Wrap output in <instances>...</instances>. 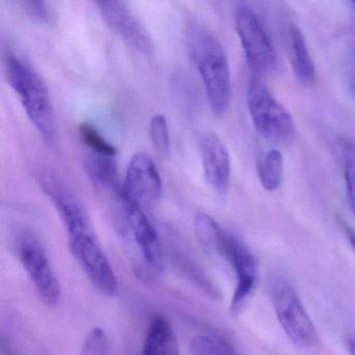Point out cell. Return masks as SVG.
Returning <instances> with one entry per match:
<instances>
[{
    "label": "cell",
    "instance_id": "9a60e30c",
    "mask_svg": "<svg viewBox=\"0 0 355 355\" xmlns=\"http://www.w3.org/2000/svg\"><path fill=\"white\" fill-rule=\"evenodd\" d=\"M116 157L90 153L86 155L84 165L91 182L101 190L111 191L117 194L122 186L118 182Z\"/></svg>",
    "mask_w": 355,
    "mask_h": 355
},
{
    "label": "cell",
    "instance_id": "3957f363",
    "mask_svg": "<svg viewBox=\"0 0 355 355\" xmlns=\"http://www.w3.org/2000/svg\"><path fill=\"white\" fill-rule=\"evenodd\" d=\"M117 195L121 220L120 230L135 270L142 277H155L164 269V251L159 234L141 203L126 194L122 187Z\"/></svg>",
    "mask_w": 355,
    "mask_h": 355
},
{
    "label": "cell",
    "instance_id": "e0dca14e",
    "mask_svg": "<svg viewBox=\"0 0 355 355\" xmlns=\"http://www.w3.org/2000/svg\"><path fill=\"white\" fill-rule=\"evenodd\" d=\"M261 186L266 191L273 192L282 184L284 178V157L277 149H271L263 155L259 167Z\"/></svg>",
    "mask_w": 355,
    "mask_h": 355
},
{
    "label": "cell",
    "instance_id": "d6986e66",
    "mask_svg": "<svg viewBox=\"0 0 355 355\" xmlns=\"http://www.w3.org/2000/svg\"><path fill=\"white\" fill-rule=\"evenodd\" d=\"M191 355H239L223 338L211 334L195 336L190 343Z\"/></svg>",
    "mask_w": 355,
    "mask_h": 355
},
{
    "label": "cell",
    "instance_id": "4316f807",
    "mask_svg": "<svg viewBox=\"0 0 355 355\" xmlns=\"http://www.w3.org/2000/svg\"><path fill=\"white\" fill-rule=\"evenodd\" d=\"M3 355H14L13 353H12V351L10 350L9 348H7V347H6V346H3Z\"/></svg>",
    "mask_w": 355,
    "mask_h": 355
},
{
    "label": "cell",
    "instance_id": "7c38bea8",
    "mask_svg": "<svg viewBox=\"0 0 355 355\" xmlns=\"http://www.w3.org/2000/svg\"><path fill=\"white\" fill-rule=\"evenodd\" d=\"M199 148L205 182L218 194H225L232 174L227 147L217 135L209 132L201 136Z\"/></svg>",
    "mask_w": 355,
    "mask_h": 355
},
{
    "label": "cell",
    "instance_id": "83f0119b",
    "mask_svg": "<svg viewBox=\"0 0 355 355\" xmlns=\"http://www.w3.org/2000/svg\"><path fill=\"white\" fill-rule=\"evenodd\" d=\"M352 87H353V92H354V95H355V78H353Z\"/></svg>",
    "mask_w": 355,
    "mask_h": 355
},
{
    "label": "cell",
    "instance_id": "9c48e42d",
    "mask_svg": "<svg viewBox=\"0 0 355 355\" xmlns=\"http://www.w3.org/2000/svg\"><path fill=\"white\" fill-rule=\"evenodd\" d=\"M107 28L132 49L145 55L155 51L153 38L140 18L123 1H97L95 3Z\"/></svg>",
    "mask_w": 355,
    "mask_h": 355
},
{
    "label": "cell",
    "instance_id": "ba28073f",
    "mask_svg": "<svg viewBox=\"0 0 355 355\" xmlns=\"http://www.w3.org/2000/svg\"><path fill=\"white\" fill-rule=\"evenodd\" d=\"M236 28L251 74L261 78L273 72L277 66L275 51L257 16L241 8L236 14Z\"/></svg>",
    "mask_w": 355,
    "mask_h": 355
},
{
    "label": "cell",
    "instance_id": "5bb4252c",
    "mask_svg": "<svg viewBox=\"0 0 355 355\" xmlns=\"http://www.w3.org/2000/svg\"><path fill=\"white\" fill-rule=\"evenodd\" d=\"M290 58L293 72L302 85H311L317 78L315 63L302 31L292 26L290 32Z\"/></svg>",
    "mask_w": 355,
    "mask_h": 355
},
{
    "label": "cell",
    "instance_id": "484cf974",
    "mask_svg": "<svg viewBox=\"0 0 355 355\" xmlns=\"http://www.w3.org/2000/svg\"><path fill=\"white\" fill-rule=\"evenodd\" d=\"M349 8H350L351 13H352L353 17L355 18V1H350L349 3Z\"/></svg>",
    "mask_w": 355,
    "mask_h": 355
},
{
    "label": "cell",
    "instance_id": "7a4b0ae2",
    "mask_svg": "<svg viewBox=\"0 0 355 355\" xmlns=\"http://www.w3.org/2000/svg\"><path fill=\"white\" fill-rule=\"evenodd\" d=\"M189 55L198 70L211 111L227 113L232 103V85L230 62L223 45L207 26L195 19L184 28Z\"/></svg>",
    "mask_w": 355,
    "mask_h": 355
},
{
    "label": "cell",
    "instance_id": "5b68a950",
    "mask_svg": "<svg viewBox=\"0 0 355 355\" xmlns=\"http://www.w3.org/2000/svg\"><path fill=\"white\" fill-rule=\"evenodd\" d=\"M269 291L276 317L288 340L303 350L319 346L317 328L292 284L275 276L270 280Z\"/></svg>",
    "mask_w": 355,
    "mask_h": 355
},
{
    "label": "cell",
    "instance_id": "7402d4cb",
    "mask_svg": "<svg viewBox=\"0 0 355 355\" xmlns=\"http://www.w3.org/2000/svg\"><path fill=\"white\" fill-rule=\"evenodd\" d=\"M107 340L101 328H95L87 336L84 344L85 355H107Z\"/></svg>",
    "mask_w": 355,
    "mask_h": 355
},
{
    "label": "cell",
    "instance_id": "2e32d148",
    "mask_svg": "<svg viewBox=\"0 0 355 355\" xmlns=\"http://www.w3.org/2000/svg\"><path fill=\"white\" fill-rule=\"evenodd\" d=\"M195 234L201 248L213 257H223L227 234H224L214 218L205 213H198L194 220Z\"/></svg>",
    "mask_w": 355,
    "mask_h": 355
},
{
    "label": "cell",
    "instance_id": "6da1fadb",
    "mask_svg": "<svg viewBox=\"0 0 355 355\" xmlns=\"http://www.w3.org/2000/svg\"><path fill=\"white\" fill-rule=\"evenodd\" d=\"M39 184L59 211L70 251L83 271L99 292L107 296L115 294L117 276L78 197L53 174H41Z\"/></svg>",
    "mask_w": 355,
    "mask_h": 355
},
{
    "label": "cell",
    "instance_id": "52a82bcc",
    "mask_svg": "<svg viewBox=\"0 0 355 355\" xmlns=\"http://www.w3.org/2000/svg\"><path fill=\"white\" fill-rule=\"evenodd\" d=\"M17 252L41 300L49 306L57 305L61 299V286L40 241L24 230L17 236Z\"/></svg>",
    "mask_w": 355,
    "mask_h": 355
},
{
    "label": "cell",
    "instance_id": "277c9868",
    "mask_svg": "<svg viewBox=\"0 0 355 355\" xmlns=\"http://www.w3.org/2000/svg\"><path fill=\"white\" fill-rule=\"evenodd\" d=\"M7 78L33 126L49 145L57 141V122L51 94L39 74L16 55L7 58Z\"/></svg>",
    "mask_w": 355,
    "mask_h": 355
},
{
    "label": "cell",
    "instance_id": "30bf717a",
    "mask_svg": "<svg viewBox=\"0 0 355 355\" xmlns=\"http://www.w3.org/2000/svg\"><path fill=\"white\" fill-rule=\"evenodd\" d=\"M224 259L236 273V284L230 309L238 313L244 309L259 284V261L252 251L234 234H227Z\"/></svg>",
    "mask_w": 355,
    "mask_h": 355
},
{
    "label": "cell",
    "instance_id": "603a6c76",
    "mask_svg": "<svg viewBox=\"0 0 355 355\" xmlns=\"http://www.w3.org/2000/svg\"><path fill=\"white\" fill-rule=\"evenodd\" d=\"M26 11L30 14L35 19L39 20L45 24H51L53 20V13L49 8V3L41 0H28V1H22Z\"/></svg>",
    "mask_w": 355,
    "mask_h": 355
},
{
    "label": "cell",
    "instance_id": "8992f818",
    "mask_svg": "<svg viewBox=\"0 0 355 355\" xmlns=\"http://www.w3.org/2000/svg\"><path fill=\"white\" fill-rule=\"evenodd\" d=\"M247 105L253 125L261 137L275 143H288L294 139L296 128L292 116L274 98L261 76L251 74Z\"/></svg>",
    "mask_w": 355,
    "mask_h": 355
},
{
    "label": "cell",
    "instance_id": "4fadbf2b",
    "mask_svg": "<svg viewBox=\"0 0 355 355\" xmlns=\"http://www.w3.org/2000/svg\"><path fill=\"white\" fill-rule=\"evenodd\" d=\"M141 355H180L175 332L163 315L151 319Z\"/></svg>",
    "mask_w": 355,
    "mask_h": 355
},
{
    "label": "cell",
    "instance_id": "cb8c5ba5",
    "mask_svg": "<svg viewBox=\"0 0 355 355\" xmlns=\"http://www.w3.org/2000/svg\"><path fill=\"white\" fill-rule=\"evenodd\" d=\"M343 230H344L345 236H347L349 244H350L351 248H352L353 252L355 254V230L351 227L348 224L342 222Z\"/></svg>",
    "mask_w": 355,
    "mask_h": 355
},
{
    "label": "cell",
    "instance_id": "d4e9b609",
    "mask_svg": "<svg viewBox=\"0 0 355 355\" xmlns=\"http://www.w3.org/2000/svg\"><path fill=\"white\" fill-rule=\"evenodd\" d=\"M346 348L349 354L355 355V334H351L347 336Z\"/></svg>",
    "mask_w": 355,
    "mask_h": 355
},
{
    "label": "cell",
    "instance_id": "44dd1931",
    "mask_svg": "<svg viewBox=\"0 0 355 355\" xmlns=\"http://www.w3.org/2000/svg\"><path fill=\"white\" fill-rule=\"evenodd\" d=\"M80 135L85 144L90 148L91 153L111 157H116L117 155V148L93 124L83 123L80 126Z\"/></svg>",
    "mask_w": 355,
    "mask_h": 355
},
{
    "label": "cell",
    "instance_id": "ac0fdd59",
    "mask_svg": "<svg viewBox=\"0 0 355 355\" xmlns=\"http://www.w3.org/2000/svg\"><path fill=\"white\" fill-rule=\"evenodd\" d=\"M338 153L346 184L347 202L355 216V145L343 139L338 142Z\"/></svg>",
    "mask_w": 355,
    "mask_h": 355
},
{
    "label": "cell",
    "instance_id": "8fae6325",
    "mask_svg": "<svg viewBox=\"0 0 355 355\" xmlns=\"http://www.w3.org/2000/svg\"><path fill=\"white\" fill-rule=\"evenodd\" d=\"M122 188L139 203L157 200L163 193V180L150 155L137 153L132 155L126 169Z\"/></svg>",
    "mask_w": 355,
    "mask_h": 355
},
{
    "label": "cell",
    "instance_id": "ffe728a7",
    "mask_svg": "<svg viewBox=\"0 0 355 355\" xmlns=\"http://www.w3.org/2000/svg\"><path fill=\"white\" fill-rule=\"evenodd\" d=\"M149 139L151 144L159 155L167 157L171 149L169 123L163 114H155L151 117L148 126Z\"/></svg>",
    "mask_w": 355,
    "mask_h": 355
}]
</instances>
